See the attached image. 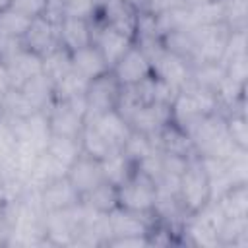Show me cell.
I'll return each mask as SVG.
<instances>
[{
  "label": "cell",
  "instance_id": "obj_24",
  "mask_svg": "<svg viewBox=\"0 0 248 248\" xmlns=\"http://www.w3.org/2000/svg\"><path fill=\"white\" fill-rule=\"evenodd\" d=\"M45 151L58 161L62 167L70 169V165L78 159V155L81 153V143L76 138H64V136H50Z\"/></svg>",
  "mask_w": 248,
  "mask_h": 248
},
{
  "label": "cell",
  "instance_id": "obj_32",
  "mask_svg": "<svg viewBox=\"0 0 248 248\" xmlns=\"http://www.w3.org/2000/svg\"><path fill=\"white\" fill-rule=\"evenodd\" d=\"M31 19L12 8L0 10V33L10 35L14 39H23L25 31L29 29Z\"/></svg>",
  "mask_w": 248,
  "mask_h": 248
},
{
  "label": "cell",
  "instance_id": "obj_20",
  "mask_svg": "<svg viewBox=\"0 0 248 248\" xmlns=\"http://www.w3.org/2000/svg\"><path fill=\"white\" fill-rule=\"evenodd\" d=\"M72 70L85 79H93V78L108 72L110 68L107 66L101 50L91 43V45L81 46L72 52Z\"/></svg>",
  "mask_w": 248,
  "mask_h": 248
},
{
  "label": "cell",
  "instance_id": "obj_25",
  "mask_svg": "<svg viewBox=\"0 0 248 248\" xmlns=\"http://www.w3.org/2000/svg\"><path fill=\"white\" fill-rule=\"evenodd\" d=\"M81 202L99 213H110L114 207H118V188L105 180L89 194L81 196Z\"/></svg>",
  "mask_w": 248,
  "mask_h": 248
},
{
  "label": "cell",
  "instance_id": "obj_12",
  "mask_svg": "<svg viewBox=\"0 0 248 248\" xmlns=\"http://www.w3.org/2000/svg\"><path fill=\"white\" fill-rule=\"evenodd\" d=\"M46 244L50 246H74L78 232V211L74 207L46 211L45 217Z\"/></svg>",
  "mask_w": 248,
  "mask_h": 248
},
{
  "label": "cell",
  "instance_id": "obj_37",
  "mask_svg": "<svg viewBox=\"0 0 248 248\" xmlns=\"http://www.w3.org/2000/svg\"><path fill=\"white\" fill-rule=\"evenodd\" d=\"M21 46V39H14L10 35L0 33V62H4L10 54H14Z\"/></svg>",
  "mask_w": 248,
  "mask_h": 248
},
{
  "label": "cell",
  "instance_id": "obj_34",
  "mask_svg": "<svg viewBox=\"0 0 248 248\" xmlns=\"http://www.w3.org/2000/svg\"><path fill=\"white\" fill-rule=\"evenodd\" d=\"M10 8L27 16L29 19H35L50 10V0H10Z\"/></svg>",
  "mask_w": 248,
  "mask_h": 248
},
{
  "label": "cell",
  "instance_id": "obj_30",
  "mask_svg": "<svg viewBox=\"0 0 248 248\" xmlns=\"http://www.w3.org/2000/svg\"><path fill=\"white\" fill-rule=\"evenodd\" d=\"M225 128L229 138L238 149H248V120L246 110H231L225 112Z\"/></svg>",
  "mask_w": 248,
  "mask_h": 248
},
{
  "label": "cell",
  "instance_id": "obj_28",
  "mask_svg": "<svg viewBox=\"0 0 248 248\" xmlns=\"http://www.w3.org/2000/svg\"><path fill=\"white\" fill-rule=\"evenodd\" d=\"M79 143H81V151H83V153H87V155H91V157H95V159H99V161H103L105 157H108L110 153L116 151V149H112V145H110L91 124H87V122H85V128H83V132H81V136H79Z\"/></svg>",
  "mask_w": 248,
  "mask_h": 248
},
{
  "label": "cell",
  "instance_id": "obj_33",
  "mask_svg": "<svg viewBox=\"0 0 248 248\" xmlns=\"http://www.w3.org/2000/svg\"><path fill=\"white\" fill-rule=\"evenodd\" d=\"M103 2L105 0H62L60 12H62V16L91 19V17L97 16Z\"/></svg>",
  "mask_w": 248,
  "mask_h": 248
},
{
  "label": "cell",
  "instance_id": "obj_13",
  "mask_svg": "<svg viewBox=\"0 0 248 248\" xmlns=\"http://www.w3.org/2000/svg\"><path fill=\"white\" fill-rule=\"evenodd\" d=\"M68 180L72 182V186L76 188V192L81 196L89 194L93 188H97L101 182H105V176H103V167H101V161L87 155V153H79L78 159L70 165L68 169Z\"/></svg>",
  "mask_w": 248,
  "mask_h": 248
},
{
  "label": "cell",
  "instance_id": "obj_27",
  "mask_svg": "<svg viewBox=\"0 0 248 248\" xmlns=\"http://www.w3.org/2000/svg\"><path fill=\"white\" fill-rule=\"evenodd\" d=\"M35 112H41V110H37L19 89H10L4 95V99L0 101V114L6 116L8 120L27 118V116H31Z\"/></svg>",
  "mask_w": 248,
  "mask_h": 248
},
{
  "label": "cell",
  "instance_id": "obj_14",
  "mask_svg": "<svg viewBox=\"0 0 248 248\" xmlns=\"http://www.w3.org/2000/svg\"><path fill=\"white\" fill-rule=\"evenodd\" d=\"M128 124L132 132H140L145 136H155L167 122L172 120L170 114V105L167 103H145L138 107L128 118Z\"/></svg>",
  "mask_w": 248,
  "mask_h": 248
},
{
  "label": "cell",
  "instance_id": "obj_23",
  "mask_svg": "<svg viewBox=\"0 0 248 248\" xmlns=\"http://www.w3.org/2000/svg\"><path fill=\"white\" fill-rule=\"evenodd\" d=\"M213 202H217L225 217H248V184L232 186Z\"/></svg>",
  "mask_w": 248,
  "mask_h": 248
},
{
  "label": "cell",
  "instance_id": "obj_16",
  "mask_svg": "<svg viewBox=\"0 0 248 248\" xmlns=\"http://www.w3.org/2000/svg\"><path fill=\"white\" fill-rule=\"evenodd\" d=\"M4 64L8 68L14 89H19L25 81H29L31 78H35L43 72V56L23 48V45L14 54H10L4 60Z\"/></svg>",
  "mask_w": 248,
  "mask_h": 248
},
{
  "label": "cell",
  "instance_id": "obj_35",
  "mask_svg": "<svg viewBox=\"0 0 248 248\" xmlns=\"http://www.w3.org/2000/svg\"><path fill=\"white\" fill-rule=\"evenodd\" d=\"M184 6H186V0H145L141 10L153 16H159V14H167V12L184 8Z\"/></svg>",
  "mask_w": 248,
  "mask_h": 248
},
{
  "label": "cell",
  "instance_id": "obj_19",
  "mask_svg": "<svg viewBox=\"0 0 248 248\" xmlns=\"http://www.w3.org/2000/svg\"><path fill=\"white\" fill-rule=\"evenodd\" d=\"M39 196H41V203H43L45 211L74 207L81 200L79 194L76 192V188L72 186V182L68 180V176H60V178L48 182L46 186H43L39 190Z\"/></svg>",
  "mask_w": 248,
  "mask_h": 248
},
{
  "label": "cell",
  "instance_id": "obj_11",
  "mask_svg": "<svg viewBox=\"0 0 248 248\" xmlns=\"http://www.w3.org/2000/svg\"><path fill=\"white\" fill-rule=\"evenodd\" d=\"M16 141L27 147H33L37 151H43L50 140V128H48V120H46V112H35L27 118H16V120H8Z\"/></svg>",
  "mask_w": 248,
  "mask_h": 248
},
{
  "label": "cell",
  "instance_id": "obj_15",
  "mask_svg": "<svg viewBox=\"0 0 248 248\" xmlns=\"http://www.w3.org/2000/svg\"><path fill=\"white\" fill-rule=\"evenodd\" d=\"M85 122L91 124L112 145V149H116V151H120L124 147L126 140L132 134V128H130L128 120L116 108L101 112V114H95V116H89V118H85Z\"/></svg>",
  "mask_w": 248,
  "mask_h": 248
},
{
  "label": "cell",
  "instance_id": "obj_17",
  "mask_svg": "<svg viewBox=\"0 0 248 248\" xmlns=\"http://www.w3.org/2000/svg\"><path fill=\"white\" fill-rule=\"evenodd\" d=\"M58 43L70 52L93 43V25L85 17L60 16L58 19Z\"/></svg>",
  "mask_w": 248,
  "mask_h": 248
},
{
  "label": "cell",
  "instance_id": "obj_38",
  "mask_svg": "<svg viewBox=\"0 0 248 248\" xmlns=\"http://www.w3.org/2000/svg\"><path fill=\"white\" fill-rule=\"evenodd\" d=\"M10 89H14V85H12V79H10L8 68H6V64H4V62H0V101L4 99V95H6Z\"/></svg>",
  "mask_w": 248,
  "mask_h": 248
},
{
  "label": "cell",
  "instance_id": "obj_26",
  "mask_svg": "<svg viewBox=\"0 0 248 248\" xmlns=\"http://www.w3.org/2000/svg\"><path fill=\"white\" fill-rule=\"evenodd\" d=\"M68 72H72V52L62 45H58L56 48H52L43 56V74L52 83H56Z\"/></svg>",
  "mask_w": 248,
  "mask_h": 248
},
{
  "label": "cell",
  "instance_id": "obj_29",
  "mask_svg": "<svg viewBox=\"0 0 248 248\" xmlns=\"http://www.w3.org/2000/svg\"><path fill=\"white\" fill-rule=\"evenodd\" d=\"M87 83H89V79L81 78L79 74H76L72 70L54 83V99L56 101H68V99L83 97L85 89H87Z\"/></svg>",
  "mask_w": 248,
  "mask_h": 248
},
{
  "label": "cell",
  "instance_id": "obj_7",
  "mask_svg": "<svg viewBox=\"0 0 248 248\" xmlns=\"http://www.w3.org/2000/svg\"><path fill=\"white\" fill-rule=\"evenodd\" d=\"M58 19L60 17L50 16V14L31 19V25L21 39L23 48H27L39 56H45L46 52L56 48L60 45L58 43Z\"/></svg>",
  "mask_w": 248,
  "mask_h": 248
},
{
  "label": "cell",
  "instance_id": "obj_9",
  "mask_svg": "<svg viewBox=\"0 0 248 248\" xmlns=\"http://www.w3.org/2000/svg\"><path fill=\"white\" fill-rule=\"evenodd\" d=\"M138 14L140 10L126 2V0H105L97 12L95 17H91L93 21L105 23L108 27H114L122 33H126L128 37L136 39V25H138Z\"/></svg>",
  "mask_w": 248,
  "mask_h": 248
},
{
  "label": "cell",
  "instance_id": "obj_22",
  "mask_svg": "<svg viewBox=\"0 0 248 248\" xmlns=\"http://www.w3.org/2000/svg\"><path fill=\"white\" fill-rule=\"evenodd\" d=\"M101 167H103V176L107 182H110L112 186H120L122 182H126L130 178V174L136 170V163L120 149V151H114L110 153L108 157H105L101 161Z\"/></svg>",
  "mask_w": 248,
  "mask_h": 248
},
{
  "label": "cell",
  "instance_id": "obj_2",
  "mask_svg": "<svg viewBox=\"0 0 248 248\" xmlns=\"http://www.w3.org/2000/svg\"><path fill=\"white\" fill-rule=\"evenodd\" d=\"M178 202L182 203L184 211L190 215L198 209H202L207 202H211V190H209V178L203 169V163L198 155L188 159L186 169L180 174L178 180Z\"/></svg>",
  "mask_w": 248,
  "mask_h": 248
},
{
  "label": "cell",
  "instance_id": "obj_1",
  "mask_svg": "<svg viewBox=\"0 0 248 248\" xmlns=\"http://www.w3.org/2000/svg\"><path fill=\"white\" fill-rule=\"evenodd\" d=\"M188 134L196 155L202 159H229L238 149L227 134L225 114L221 110L203 116Z\"/></svg>",
  "mask_w": 248,
  "mask_h": 248
},
{
  "label": "cell",
  "instance_id": "obj_21",
  "mask_svg": "<svg viewBox=\"0 0 248 248\" xmlns=\"http://www.w3.org/2000/svg\"><path fill=\"white\" fill-rule=\"evenodd\" d=\"M19 91L27 97V101L37 108V110H41V112H46L50 107H52V103L56 101L54 99V83L41 72L39 76H35V78H31L29 81H25L21 87H19Z\"/></svg>",
  "mask_w": 248,
  "mask_h": 248
},
{
  "label": "cell",
  "instance_id": "obj_6",
  "mask_svg": "<svg viewBox=\"0 0 248 248\" xmlns=\"http://www.w3.org/2000/svg\"><path fill=\"white\" fill-rule=\"evenodd\" d=\"M107 219H108L110 238L149 234L153 225L157 223V217L153 213H138V211L124 209L120 205L114 207L110 213H107Z\"/></svg>",
  "mask_w": 248,
  "mask_h": 248
},
{
  "label": "cell",
  "instance_id": "obj_18",
  "mask_svg": "<svg viewBox=\"0 0 248 248\" xmlns=\"http://www.w3.org/2000/svg\"><path fill=\"white\" fill-rule=\"evenodd\" d=\"M153 141L157 145L159 151H165V153H172V155H180V157H194L196 151H194V143H192V138L186 130H182L178 124H174L172 120L167 122L155 136H153Z\"/></svg>",
  "mask_w": 248,
  "mask_h": 248
},
{
  "label": "cell",
  "instance_id": "obj_3",
  "mask_svg": "<svg viewBox=\"0 0 248 248\" xmlns=\"http://www.w3.org/2000/svg\"><path fill=\"white\" fill-rule=\"evenodd\" d=\"M85 118H87L85 95L68 101H54L52 107L46 110V120L52 136L79 140L85 128Z\"/></svg>",
  "mask_w": 248,
  "mask_h": 248
},
{
  "label": "cell",
  "instance_id": "obj_36",
  "mask_svg": "<svg viewBox=\"0 0 248 248\" xmlns=\"http://www.w3.org/2000/svg\"><path fill=\"white\" fill-rule=\"evenodd\" d=\"M107 246H116V248H141V246H151L149 234H141V236H122V238H110L107 242Z\"/></svg>",
  "mask_w": 248,
  "mask_h": 248
},
{
  "label": "cell",
  "instance_id": "obj_39",
  "mask_svg": "<svg viewBox=\"0 0 248 248\" xmlns=\"http://www.w3.org/2000/svg\"><path fill=\"white\" fill-rule=\"evenodd\" d=\"M10 8V0H0V10H6Z\"/></svg>",
  "mask_w": 248,
  "mask_h": 248
},
{
  "label": "cell",
  "instance_id": "obj_8",
  "mask_svg": "<svg viewBox=\"0 0 248 248\" xmlns=\"http://www.w3.org/2000/svg\"><path fill=\"white\" fill-rule=\"evenodd\" d=\"M110 72L114 74V78L118 79L122 87H128V85H136L147 79L149 76H153V66H151L149 56L134 43L124 52V56L110 68Z\"/></svg>",
  "mask_w": 248,
  "mask_h": 248
},
{
  "label": "cell",
  "instance_id": "obj_10",
  "mask_svg": "<svg viewBox=\"0 0 248 248\" xmlns=\"http://www.w3.org/2000/svg\"><path fill=\"white\" fill-rule=\"evenodd\" d=\"M89 21L93 25V45L101 50L107 66L112 68L124 56V52L134 45V39L114 27L105 25V23H99L93 19H89Z\"/></svg>",
  "mask_w": 248,
  "mask_h": 248
},
{
  "label": "cell",
  "instance_id": "obj_4",
  "mask_svg": "<svg viewBox=\"0 0 248 248\" xmlns=\"http://www.w3.org/2000/svg\"><path fill=\"white\" fill-rule=\"evenodd\" d=\"M157 202V186L155 180L136 167L126 182L118 186V205L138 213H153Z\"/></svg>",
  "mask_w": 248,
  "mask_h": 248
},
{
  "label": "cell",
  "instance_id": "obj_5",
  "mask_svg": "<svg viewBox=\"0 0 248 248\" xmlns=\"http://www.w3.org/2000/svg\"><path fill=\"white\" fill-rule=\"evenodd\" d=\"M122 93V85L114 78V74L108 70L93 79H89L85 89V103H87V118L114 110L118 107V99Z\"/></svg>",
  "mask_w": 248,
  "mask_h": 248
},
{
  "label": "cell",
  "instance_id": "obj_31",
  "mask_svg": "<svg viewBox=\"0 0 248 248\" xmlns=\"http://www.w3.org/2000/svg\"><path fill=\"white\" fill-rule=\"evenodd\" d=\"M122 151L138 165L143 159H147L149 155H153L157 151V145H155L151 136H145V134H140V132H132L130 138L126 140Z\"/></svg>",
  "mask_w": 248,
  "mask_h": 248
}]
</instances>
